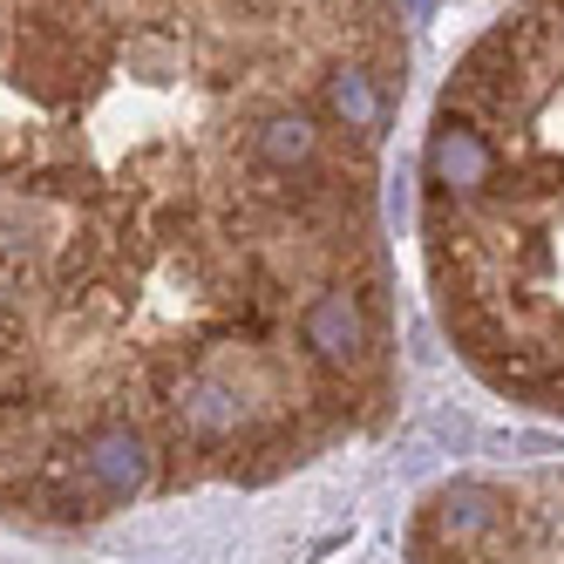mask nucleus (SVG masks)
I'll return each instance as SVG.
<instances>
[{"label": "nucleus", "instance_id": "1", "mask_svg": "<svg viewBox=\"0 0 564 564\" xmlns=\"http://www.w3.org/2000/svg\"><path fill=\"white\" fill-rule=\"evenodd\" d=\"M394 0H0V517L265 482L394 401Z\"/></svg>", "mask_w": 564, "mask_h": 564}, {"label": "nucleus", "instance_id": "2", "mask_svg": "<svg viewBox=\"0 0 564 564\" xmlns=\"http://www.w3.org/2000/svg\"><path fill=\"white\" fill-rule=\"evenodd\" d=\"M422 265L469 375L564 422V0H517L442 83Z\"/></svg>", "mask_w": 564, "mask_h": 564}, {"label": "nucleus", "instance_id": "3", "mask_svg": "<svg viewBox=\"0 0 564 564\" xmlns=\"http://www.w3.org/2000/svg\"><path fill=\"white\" fill-rule=\"evenodd\" d=\"M415 564H564V469L456 476L409 523Z\"/></svg>", "mask_w": 564, "mask_h": 564}]
</instances>
